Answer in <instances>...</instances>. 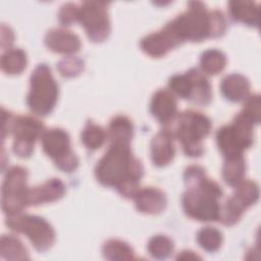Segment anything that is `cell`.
Listing matches in <instances>:
<instances>
[{"mask_svg": "<svg viewBox=\"0 0 261 261\" xmlns=\"http://www.w3.org/2000/svg\"><path fill=\"white\" fill-rule=\"evenodd\" d=\"M143 174L142 162L133 155L126 143H111L95 167L98 181L115 188L124 198H134Z\"/></svg>", "mask_w": 261, "mask_h": 261, "instance_id": "1", "label": "cell"}, {"mask_svg": "<svg viewBox=\"0 0 261 261\" xmlns=\"http://www.w3.org/2000/svg\"><path fill=\"white\" fill-rule=\"evenodd\" d=\"M189 8L162 29L175 47L186 41L201 42L224 34L226 20L219 10H209L203 2H189Z\"/></svg>", "mask_w": 261, "mask_h": 261, "instance_id": "2", "label": "cell"}, {"mask_svg": "<svg viewBox=\"0 0 261 261\" xmlns=\"http://www.w3.org/2000/svg\"><path fill=\"white\" fill-rule=\"evenodd\" d=\"M187 191L182 194L181 204L185 213L198 221H216L219 217L223 192L221 187L207 177L205 169L190 165L184 172Z\"/></svg>", "mask_w": 261, "mask_h": 261, "instance_id": "3", "label": "cell"}, {"mask_svg": "<svg viewBox=\"0 0 261 261\" xmlns=\"http://www.w3.org/2000/svg\"><path fill=\"white\" fill-rule=\"evenodd\" d=\"M173 121V129L170 132L180 142L185 154L190 157L201 156L204 152L202 140L212 127L210 119L201 112L186 110L178 113Z\"/></svg>", "mask_w": 261, "mask_h": 261, "instance_id": "4", "label": "cell"}, {"mask_svg": "<svg viewBox=\"0 0 261 261\" xmlns=\"http://www.w3.org/2000/svg\"><path fill=\"white\" fill-rule=\"evenodd\" d=\"M3 113V136L6 134L13 136V152L21 158L30 157L34 151L37 139L42 137L46 130L43 122L31 115H13L2 108Z\"/></svg>", "mask_w": 261, "mask_h": 261, "instance_id": "5", "label": "cell"}, {"mask_svg": "<svg viewBox=\"0 0 261 261\" xmlns=\"http://www.w3.org/2000/svg\"><path fill=\"white\" fill-rule=\"evenodd\" d=\"M58 85L49 66L39 64L31 74L27 104L37 115L45 116L52 112L58 98Z\"/></svg>", "mask_w": 261, "mask_h": 261, "instance_id": "6", "label": "cell"}, {"mask_svg": "<svg viewBox=\"0 0 261 261\" xmlns=\"http://www.w3.org/2000/svg\"><path fill=\"white\" fill-rule=\"evenodd\" d=\"M253 125V121L240 112L230 124L218 128L216 143L225 159L243 156V151L252 146Z\"/></svg>", "mask_w": 261, "mask_h": 261, "instance_id": "7", "label": "cell"}, {"mask_svg": "<svg viewBox=\"0 0 261 261\" xmlns=\"http://www.w3.org/2000/svg\"><path fill=\"white\" fill-rule=\"evenodd\" d=\"M6 225L13 231L25 234L39 252L49 250L55 242V231L44 218L30 214L7 215Z\"/></svg>", "mask_w": 261, "mask_h": 261, "instance_id": "8", "label": "cell"}, {"mask_svg": "<svg viewBox=\"0 0 261 261\" xmlns=\"http://www.w3.org/2000/svg\"><path fill=\"white\" fill-rule=\"evenodd\" d=\"M168 87L171 93L198 105L206 106L212 99L211 85L205 74L197 68H191L184 74L172 75Z\"/></svg>", "mask_w": 261, "mask_h": 261, "instance_id": "9", "label": "cell"}, {"mask_svg": "<svg viewBox=\"0 0 261 261\" xmlns=\"http://www.w3.org/2000/svg\"><path fill=\"white\" fill-rule=\"evenodd\" d=\"M28 170L22 166L16 165L7 169L1 189L2 210L6 215L20 213L28 206Z\"/></svg>", "mask_w": 261, "mask_h": 261, "instance_id": "10", "label": "cell"}, {"mask_svg": "<svg viewBox=\"0 0 261 261\" xmlns=\"http://www.w3.org/2000/svg\"><path fill=\"white\" fill-rule=\"evenodd\" d=\"M44 152L53 159L55 165L62 171L71 172L79 165V159L70 147L68 134L61 128H50L41 137Z\"/></svg>", "mask_w": 261, "mask_h": 261, "instance_id": "11", "label": "cell"}, {"mask_svg": "<svg viewBox=\"0 0 261 261\" xmlns=\"http://www.w3.org/2000/svg\"><path fill=\"white\" fill-rule=\"evenodd\" d=\"M107 6L108 3L102 1H86L79 6L77 21L94 43L103 42L109 36L110 20Z\"/></svg>", "mask_w": 261, "mask_h": 261, "instance_id": "12", "label": "cell"}, {"mask_svg": "<svg viewBox=\"0 0 261 261\" xmlns=\"http://www.w3.org/2000/svg\"><path fill=\"white\" fill-rule=\"evenodd\" d=\"M150 111L159 122H172L177 115V102L173 93L166 89L156 91L151 100Z\"/></svg>", "mask_w": 261, "mask_h": 261, "instance_id": "13", "label": "cell"}, {"mask_svg": "<svg viewBox=\"0 0 261 261\" xmlns=\"http://www.w3.org/2000/svg\"><path fill=\"white\" fill-rule=\"evenodd\" d=\"M45 44L51 51L60 54L75 53L82 46L80 38L72 32L64 29L48 31L45 36Z\"/></svg>", "mask_w": 261, "mask_h": 261, "instance_id": "14", "label": "cell"}, {"mask_svg": "<svg viewBox=\"0 0 261 261\" xmlns=\"http://www.w3.org/2000/svg\"><path fill=\"white\" fill-rule=\"evenodd\" d=\"M173 135L169 128L160 130L151 142V159L156 166L162 167L169 164L175 154Z\"/></svg>", "mask_w": 261, "mask_h": 261, "instance_id": "15", "label": "cell"}, {"mask_svg": "<svg viewBox=\"0 0 261 261\" xmlns=\"http://www.w3.org/2000/svg\"><path fill=\"white\" fill-rule=\"evenodd\" d=\"M136 208L145 214H158L166 207V196L158 188L147 187L139 189L134 196Z\"/></svg>", "mask_w": 261, "mask_h": 261, "instance_id": "16", "label": "cell"}, {"mask_svg": "<svg viewBox=\"0 0 261 261\" xmlns=\"http://www.w3.org/2000/svg\"><path fill=\"white\" fill-rule=\"evenodd\" d=\"M65 185L59 178H51L43 185L32 188L28 194V206H36L59 200L65 194Z\"/></svg>", "mask_w": 261, "mask_h": 261, "instance_id": "17", "label": "cell"}, {"mask_svg": "<svg viewBox=\"0 0 261 261\" xmlns=\"http://www.w3.org/2000/svg\"><path fill=\"white\" fill-rule=\"evenodd\" d=\"M220 91L231 102L245 101L250 93V83L241 73H230L221 81Z\"/></svg>", "mask_w": 261, "mask_h": 261, "instance_id": "18", "label": "cell"}, {"mask_svg": "<svg viewBox=\"0 0 261 261\" xmlns=\"http://www.w3.org/2000/svg\"><path fill=\"white\" fill-rule=\"evenodd\" d=\"M142 50L151 57L159 58L166 55L171 49L175 48L170 38L163 30L149 34L141 40Z\"/></svg>", "mask_w": 261, "mask_h": 261, "instance_id": "19", "label": "cell"}, {"mask_svg": "<svg viewBox=\"0 0 261 261\" xmlns=\"http://www.w3.org/2000/svg\"><path fill=\"white\" fill-rule=\"evenodd\" d=\"M230 16L239 22L250 27L259 24V6L253 1H230L228 3Z\"/></svg>", "mask_w": 261, "mask_h": 261, "instance_id": "20", "label": "cell"}, {"mask_svg": "<svg viewBox=\"0 0 261 261\" xmlns=\"http://www.w3.org/2000/svg\"><path fill=\"white\" fill-rule=\"evenodd\" d=\"M134 135L132 120L124 115H117L110 120L108 126V138L111 143L130 144Z\"/></svg>", "mask_w": 261, "mask_h": 261, "instance_id": "21", "label": "cell"}, {"mask_svg": "<svg viewBox=\"0 0 261 261\" xmlns=\"http://www.w3.org/2000/svg\"><path fill=\"white\" fill-rule=\"evenodd\" d=\"M259 198V188L255 181L242 180L236 186V190L230 199L245 211L254 205Z\"/></svg>", "mask_w": 261, "mask_h": 261, "instance_id": "22", "label": "cell"}, {"mask_svg": "<svg viewBox=\"0 0 261 261\" xmlns=\"http://www.w3.org/2000/svg\"><path fill=\"white\" fill-rule=\"evenodd\" d=\"M0 253L7 260L29 259V252L22 242L14 236L3 234L0 241Z\"/></svg>", "mask_w": 261, "mask_h": 261, "instance_id": "23", "label": "cell"}, {"mask_svg": "<svg viewBox=\"0 0 261 261\" xmlns=\"http://www.w3.org/2000/svg\"><path fill=\"white\" fill-rule=\"evenodd\" d=\"M1 68L7 74H19L27 66V55L19 48L7 49L1 56Z\"/></svg>", "mask_w": 261, "mask_h": 261, "instance_id": "24", "label": "cell"}, {"mask_svg": "<svg viewBox=\"0 0 261 261\" xmlns=\"http://www.w3.org/2000/svg\"><path fill=\"white\" fill-rule=\"evenodd\" d=\"M246 163L243 156L226 158L222 166V177L224 181L231 187H236L244 178Z\"/></svg>", "mask_w": 261, "mask_h": 261, "instance_id": "25", "label": "cell"}, {"mask_svg": "<svg viewBox=\"0 0 261 261\" xmlns=\"http://www.w3.org/2000/svg\"><path fill=\"white\" fill-rule=\"evenodd\" d=\"M200 65L205 73L215 75L224 69L226 65V57L217 49H208L202 53Z\"/></svg>", "mask_w": 261, "mask_h": 261, "instance_id": "26", "label": "cell"}, {"mask_svg": "<svg viewBox=\"0 0 261 261\" xmlns=\"http://www.w3.org/2000/svg\"><path fill=\"white\" fill-rule=\"evenodd\" d=\"M103 256L108 260H133L135 252L132 247L119 240H109L102 248Z\"/></svg>", "mask_w": 261, "mask_h": 261, "instance_id": "27", "label": "cell"}, {"mask_svg": "<svg viewBox=\"0 0 261 261\" xmlns=\"http://www.w3.org/2000/svg\"><path fill=\"white\" fill-rule=\"evenodd\" d=\"M107 133L105 129L100 125L95 124L93 121L87 122L81 135L83 144L90 150L99 149L105 143Z\"/></svg>", "mask_w": 261, "mask_h": 261, "instance_id": "28", "label": "cell"}, {"mask_svg": "<svg viewBox=\"0 0 261 261\" xmlns=\"http://www.w3.org/2000/svg\"><path fill=\"white\" fill-rule=\"evenodd\" d=\"M197 242L202 249L209 253H213L221 247L222 233L216 227L206 226L198 231Z\"/></svg>", "mask_w": 261, "mask_h": 261, "instance_id": "29", "label": "cell"}, {"mask_svg": "<svg viewBox=\"0 0 261 261\" xmlns=\"http://www.w3.org/2000/svg\"><path fill=\"white\" fill-rule=\"evenodd\" d=\"M173 242L163 234L154 236L148 243V252L155 259H166L173 251Z\"/></svg>", "mask_w": 261, "mask_h": 261, "instance_id": "30", "label": "cell"}, {"mask_svg": "<svg viewBox=\"0 0 261 261\" xmlns=\"http://www.w3.org/2000/svg\"><path fill=\"white\" fill-rule=\"evenodd\" d=\"M84 61L75 56L64 57L57 64L59 73L65 77H72L79 75L84 70Z\"/></svg>", "mask_w": 261, "mask_h": 261, "instance_id": "31", "label": "cell"}, {"mask_svg": "<svg viewBox=\"0 0 261 261\" xmlns=\"http://www.w3.org/2000/svg\"><path fill=\"white\" fill-rule=\"evenodd\" d=\"M245 114L254 124L259 123L260 121V97L259 95L248 96L245 100L243 110L241 111Z\"/></svg>", "mask_w": 261, "mask_h": 261, "instance_id": "32", "label": "cell"}, {"mask_svg": "<svg viewBox=\"0 0 261 261\" xmlns=\"http://www.w3.org/2000/svg\"><path fill=\"white\" fill-rule=\"evenodd\" d=\"M79 6L73 3L63 4L58 11V20L62 25H70L77 21Z\"/></svg>", "mask_w": 261, "mask_h": 261, "instance_id": "33", "label": "cell"}, {"mask_svg": "<svg viewBox=\"0 0 261 261\" xmlns=\"http://www.w3.org/2000/svg\"><path fill=\"white\" fill-rule=\"evenodd\" d=\"M176 259H181V260L182 259L184 260H186V259H200V256H198L197 254H195L192 251H182V252H180V254L177 255Z\"/></svg>", "mask_w": 261, "mask_h": 261, "instance_id": "34", "label": "cell"}]
</instances>
